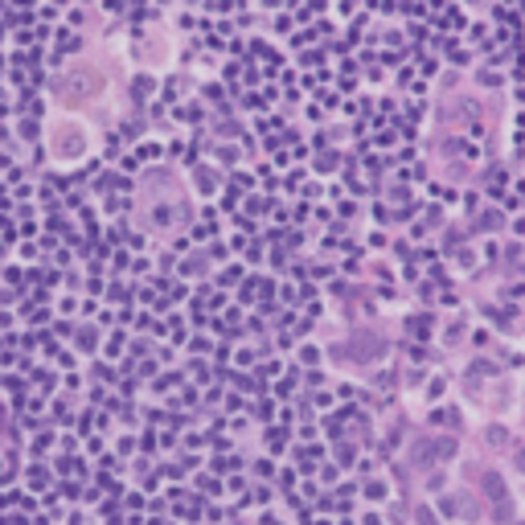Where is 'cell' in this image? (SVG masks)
Returning a JSON list of instances; mask_svg holds the SVG:
<instances>
[{
  "mask_svg": "<svg viewBox=\"0 0 525 525\" xmlns=\"http://www.w3.org/2000/svg\"><path fill=\"white\" fill-rule=\"evenodd\" d=\"M484 488H488V497H492V501H501V497H505V484H501V476H492V472L484 476Z\"/></svg>",
  "mask_w": 525,
  "mask_h": 525,
  "instance_id": "6da1fadb",
  "label": "cell"
},
{
  "mask_svg": "<svg viewBox=\"0 0 525 525\" xmlns=\"http://www.w3.org/2000/svg\"><path fill=\"white\" fill-rule=\"evenodd\" d=\"M517 464H521V468H525V447H521V451H517Z\"/></svg>",
  "mask_w": 525,
  "mask_h": 525,
  "instance_id": "7a4b0ae2",
  "label": "cell"
}]
</instances>
